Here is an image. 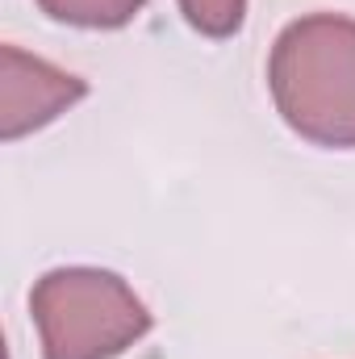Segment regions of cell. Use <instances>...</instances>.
Returning <instances> with one entry per match:
<instances>
[{
    "instance_id": "cell-2",
    "label": "cell",
    "mask_w": 355,
    "mask_h": 359,
    "mask_svg": "<svg viewBox=\"0 0 355 359\" xmlns=\"http://www.w3.org/2000/svg\"><path fill=\"white\" fill-rule=\"evenodd\" d=\"M42 359H117L151 330L142 297L105 268H55L29 292Z\"/></svg>"
},
{
    "instance_id": "cell-1",
    "label": "cell",
    "mask_w": 355,
    "mask_h": 359,
    "mask_svg": "<svg viewBox=\"0 0 355 359\" xmlns=\"http://www.w3.org/2000/svg\"><path fill=\"white\" fill-rule=\"evenodd\" d=\"M267 88L293 134L326 151L355 147V17L305 13L267 59Z\"/></svg>"
},
{
    "instance_id": "cell-3",
    "label": "cell",
    "mask_w": 355,
    "mask_h": 359,
    "mask_svg": "<svg viewBox=\"0 0 355 359\" xmlns=\"http://www.w3.org/2000/svg\"><path fill=\"white\" fill-rule=\"evenodd\" d=\"M88 96V84L21 46H0V138L17 142L55 117H63L76 100Z\"/></svg>"
},
{
    "instance_id": "cell-4",
    "label": "cell",
    "mask_w": 355,
    "mask_h": 359,
    "mask_svg": "<svg viewBox=\"0 0 355 359\" xmlns=\"http://www.w3.org/2000/svg\"><path fill=\"white\" fill-rule=\"evenodd\" d=\"M147 0H38V8L76 29H121L142 13Z\"/></svg>"
},
{
    "instance_id": "cell-5",
    "label": "cell",
    "mask_w": 355,
    "mask_h": 359,
    "mask_svg": "<svg viewBox=\"0 0 355 359\" xmlns=\"http://www.w3.org/2000/svg\"><path fill=\"white\" fill-rule=\"evenodd\" d=\"M180 13L205 38H234L247 21V0H180Z\"/></svg>"
}]
</instances>
